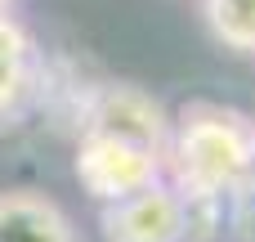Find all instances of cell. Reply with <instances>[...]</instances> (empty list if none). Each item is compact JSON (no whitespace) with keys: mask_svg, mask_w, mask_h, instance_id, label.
<instances>
[{"mask_svg":"<svg viewBox=\"0 0 255 242\" xmlns=\"http://www.w3.org/2000/svg\"><path fill=\"white\" fill-rule=\"evenodd\" d=\"M166 184L188 207L238 198L255 180V117L229 103H188L170 117Z\"/></svg>","mask_w":255,"mask_h":242,"instance_id":"6da1fadb","label":"cell"},{"mask_svg":"<svg viewBox=\"0 0 255 242\" xmlns=\"http://www.w3.org/2000/svg\"><path fill=\"white\" fill-rule=\"evenodd\" d=\"M72 171H76V184L103 207L166 180V162H161L157 148L108 135V130H81Z\"/></svg>","mask_w":255,"mask_h":242,"instance_id":"7a4b0ae2","label":"cell"},{"mask_svg":"<svg viewBox=\"0 0 255 242\" xmlns=\"http://www.w3.org/2000/svg\"><path fill=\"white\" fill-rule=\"evenodd\" d=\"M99 225H103V242H188L193 207L166 180H157L121 202H108Z\"/></svg>","mask_w":255,"mask_h":242,"instance_id":"3957f363","label":"cell"},{"mask_svg":"<svg viewBox=\"0 0 255 242\" xmlns=\"http://www.w3.org/2000/svg\"><path fill=\"white\" fill-rule=\"evenodd\" d=\"M81 130H108L134 144H148L157 153H166V135H170V112L139 85L130 81H103L85 94V121Z\"/></svg>","mask_w":255,"mask_h":242,"instance_id":"277c9868","label":"cell"},{"mask_svg":"<svg viewBox=\"0 0 255 242\" xmlns=\"http://www.w3.org/2000/svg\"><path fill=\"white\" fill-rule=\"evenodd\" d=\"M0 242H81V234L54 198L36 189H4L0 193Z\"/></svg>","mask_w":255,"mask_h":242,"instance_id":"5b68a950","label":"cell"},{"mask_svg":"<svg viewBox=\"0 0 255 242\" xmlns=\"http://www.w3.org/2000/svg\"><path fill=\"white\" fill-rule=\"evenodd\" d=\"M31 72H36L31 31L9 9H0V117L22 103V94L31 90Z\"/></svg>","mask_w":255,"mask_h":242,"instance_id":"8992f818","label":"cell"},{"mask_svg":"<svg viewBox=\"0 0 255 242\" xmlns=\"http://www.w3.org/2000/svg\"><path fill=\"white\" fill-rule=\"evenodd\" d=\"M202 18L224 49L255 54V0H202Z\"/></svg>","mask_w":255,"mask_h":242,"instance_id":"52a82bcc","label":"cell"},{"mask_svg":"<svg viewBox=\"0 0 255 242\" xmlns=\"http://www.w3.org/2000/svg\"><path fill=\"white\" fill-rule=\"evenodd\" d=\"M0 9H4V4H0Z\"/></svg>","mask_w":255,"mask_h":242,"instance_id":"ba28073f","label":"cell"}]
</instances>
